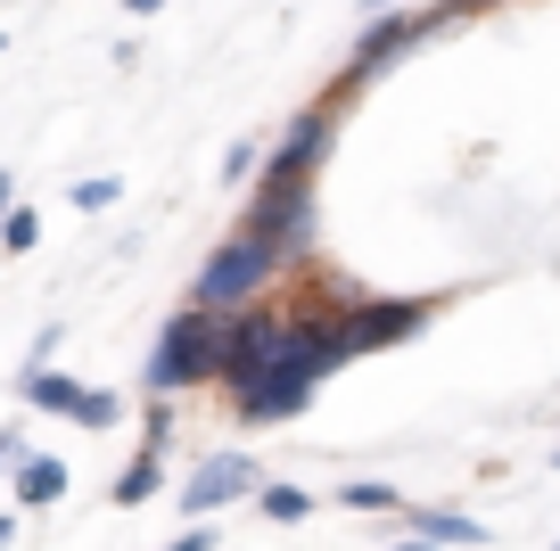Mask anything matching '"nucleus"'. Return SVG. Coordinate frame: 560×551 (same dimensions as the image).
<instances>
[{
    "mask_svg": "<svg viewBox=\"0 0 560 551\" xmlns=\"http://www.w3.org/2000/svg\"><path fill=\"white\" fill-rule=\"evenodd\" d=\"M412 42H420V25H412V17H380V25L363 34V58H354V74H380V67H396V58L412 50Z\"/></svg>",
    "mask_w": 560,
    "mask_h": 551,
    "instance_id": "obj_9",
    "label": "nucleus"
},
{
    "mask_svg": "<svg viewBox=\"0 0 560 551\" xmlns=\"http://www.w3.org/2000/svg\"><path fill=\"white\" fill-rule=\"evenodd\" d=\"M124 9H132V17H158V9H165V0H124Z\"/></svg>",
    "mask_w": 560,
    "mask_h": 551,
    "instance_id": "obj_18",
    "label": "nucleus"
},
{
    "mask_svg": "<svg viewBox=\"0 0 560 551\" xmlns=\"http://www.w3.org/2000/svg\"><path fill=\"white\" fill-rule=\"evenodd\" d=\"M25 453H34V445H25V436H18V429H0V469H18V461H25Z\"/></svg>",
    "mask_w": 560,
    "mask_h": 551,
    "instance_id": "obj_16",
    "label": "nucleus"
},
{
    "mask_svg": "<svg viewBox=\"0 0 560 551\" xmlns=\"http://www.w3.org/2000/svg\"><path fill=\"white\" fill-rule=\"evenodd\" d=\"M454 9H487V0H454Z\"/></svg>",
    "mask_w": 560,
    "mask_h": 551,
    "instance_id": "obj_23",
    "label": "nucleus"
},
{
    "mask_svg": "<svg viewBox=\"0 0 560 551\" xmlns=\"http://www.w3.org/2000/svg\"><path fill=\"white\" fill-rule=\"evenodd\" d=\"M322 140H330V124H322V116H298V124H289V140L272 149V165H264V190H305V173H314Z\"/></svg>",
    "mask_w": 560,
    "mask_h": 551,
    "instance_id": "obj_6",
    "label": "nucleus"
},
{
    "mask_svg": "<svg viewBox=\"0 0 560 551\" xmlns=\"http://www.w3.org/2000/svg\"><path fill=\"white\" fill-rule=\"evenodd\" d=\"M9 535H18V518H0V551H9Z\"/></svg>",
    "mask_w": 560,
    "mask_h": 551,
    "instance_id": "obj_21",
    "label": "nucleus"
},
{
    "mask_svg": "<svg viewBox=\"0 0 560 551\" xmlns=\"http://www.w3.org/2000/svg\"><path fill=\"white\" fill-rule=\"evenodd\" d=\"M305 403H314V379H305V371H272V379L240 387V412L247 420H298Z\"/></svg>",
    "mask_w": 560,
    "mask_h": 551,
    "instance_id": "obj_7",
    "label": "nucleus"
},
{
    "mask_svg": "<svg viewBox=\"0 0 560 551\" xmlns=\"http://www.w3.org/2000/svg\"><path fill=\"white\" fill-rule=\"evenodd\" d=\"M396 485H380V478H363V485H347V511H396Z\"/></svg>",
    "mask_w": 560,
    "mask_h": 551,
    "instance_id": "obj_15",
    "label": "nucleus"
},
{
    "mask_svg": "<svg viewBox=\"0 0 560 551\" xmlns=\"http://www.w3.org/2000/svg\"><path fill=\"white\" fill-rule=\"evenodd\" d=\"M42 239V223H34V207H9L0 214V247H9V256H25V247Z\"/></svg>",
    "mask_w": 560,
    "mask_h": 551,
    "instance_id": "obj_14",
    "label": "nucleus"
},
{
    "mask_svg": "<svg viewBox=\"0 0 560 551\" xmlns=\"http://www.w3.org/2000/svg\"><path fill=\"white\" fill-rule=\"evenodd\" d=\"M223 379V321H207V313H174L158 338V354H149V371H140V387L149 396H182V387H207Z\"/></svg>",
    "mask_w": 560,
    "mask_h": 551,
    "instance_id": "obj_1",
    "label": "nucleus"
},
{
    "mask_svg": "<svg viewBox=\"0 0 560 551\" xmlns=\"http://www.w3.org/2000/svg\"><path fill=\"white\" fill-rule=\"evenodd\" d=\"M25 403H34V412H58V420H83V429H116L124 420L116 396H91V387H74L67 371H34V379H25Z\"/></svg>",
    "mask_w": 560,
    "mask_h": 551,
    "instance_id": "obj_4",
    "label": "nucleus"
},
{
    "mask_svg": "<svg viewBox=\"0 0 560 551\" xmlns=\"http://www.w3.org/2000/svg\"><path fill=\"white\" fill-rule=\"evenodd\" d=\"M9 190H18V181H9V173H0V214H9Z\"/></svg>",
    "mask_w": 560,
    "mask_h": 551,
    "instance_id": "obj_20",
    "label": "nucleus"
},
{
    "mask_svg": "<svg viewBox=\"0 0 560 551\" xmlns=\"http://www.w3.org/2000/svg\"><path fill=\"white\" fill-rule=\"evenodd\" d=\"M404 518H412V535H420V543H429V551H438V543H487V527H478V518H454V511H404Z\"/></svg>",
    "mask_w": 560,
    "mask_h": 551,
    "instance_id": "obj_10",
    "label": "nucleus"
},
{
    "mask_svg": "<svg viewBox=\"0 0 560 551\" xmlns=\"http://www.w3.org/2000/svg\"><path fill=\"white\" fill-rule=\"evenodd\" d=\"M363 9H371V17H396V9H404V0H363Z\"/></svg>",
    "mask_w": 560,
    "mask_h": 551,
    "instance_id": "obj_19",
    "label": "nucleus"
},
{
    "mask_svg": "<svg viewBox=\"0 0 560 551\" xmlns=\"http://www.w3.org/2000/svg\"><path fill=\"white\" fill-rule=\"evenodd\" d=\"M165 485V469H158V453H140V461H124L116 469V511H140V502Z\"/></svg>",
    "mask_w": 560,
    "mask_h": 551,
    "instance_id": "obj_11",
    "label": "nucleus"
},
{
    "mask_svg": "<svg viewBox=\"0 0 560 551\" xmlns=\"http://www.w3.org/2000/svg\"><path fill=\"white\" fill-rule=\"evenodd\" d=\"M67 494V461H58V453H25L18 469H9V502H18V511H42V502H58Z\"/></svg>",
    "mask_w": 560,
    "mask_h": 551,
    "instance_id": "obj_8",
    "label": "nucleus"
},
{
    "mask_svg": "<svg viewBox=\"0 0 560 551\" xmlns=\"http://www.w3.org/2000/svg\"><path fill=\"white\" fill-rule=\"evenodd\" d=\"M247 485H256V461H247V453H207V461L182 478V511L207 518V511H223V502H240Z\"/></svg>",
    "mask_w": 560,
    "mask_h": 551,
    "instance_id": "obj_5",
    "label": "nucleus"
},
{
    "mask_svg": "<svg viewBox=\"0 0 560 551\" xmlns=\"http://www.w3.org/2000/svg\"><path fill=\"white\" fill-rule=\"evenodd\" d=\"M396 551H429V543H420V535H412V543H396Z\"/></svg>",
    "mask_w": 560,
    "mask_h": 551,
    "instance_id": "obj_22",
    "label": "nucleus"
},
{
    "mask_svg": "<svg viewBox=\"0 0 560 551\" xmlns=\"http://www.w3.org/2000/svg\"><path fill=\"white\" fill-rule=\"evenodd\" d=\"M429 321V305H347V313H330V338H338V362H354V354H371V345H396V338H412V329Z\"/></svg>",
    "mask_w": 560,
    "mask_h": 551,
    "instance_id": "obj_3",
    "label": "nucleus"
},
{
    "mask_svg": "<svg viewBox=\"0 0 560 551\" xmlns=\"http://www.w3.org/2000/svg\"><path fill=\"white\" fill-rule=\"evenodd\" d=\"M314 511V494H305V485H264V518H280V527H289V518H305Z\"/></svg>",
    "mask_w": 560,
    "mask_h": 551,
    "instance_id": "obj_12",
    "label": "nucleus"
},
{
    "mask_svg": "<svg viewBox=\"0 0 560 551\" xmlns=\"http://www.w3.org/2000/svg\"><path fill=\"white\" fill-rule=\"evenodd\" d=\"M116 198H124V181H116V173H91V181H74V207H83V214H107Z\"/></svg>",
    "mask_w": 560,
    "mask_h": 551,
    "instance_id": "obj_13",
    "label": "nucleus"
},
{
    "mask_svg": "<svg viewBox=\"0 0 560 551\" xmlns=\"http://www.w3.org/2000/svg\"><path fill=\"white\" fill-rule=\"evenodd\" d=\"M165 551H214V527H190V535H174Z\"/></svg>",
    "mask_w": 560,
    "mask_h": 551,
    "instance_id": "obj_17",
    "label": "nucleus"
},
{
    "mask_svg": "<svg viewBox=\"0 0 560 551\" xmlns=\"http://www.w3.org/2000/svg\"><path fill=\"white\" fill-rule=\"evenodd\" d=\"M272 272H280V256L256 239V231H240V239H231V247H214V256H207V272L190 280V313H231V305H247V296H256Z\"/></svg>",
    "mask_w": 560,
    "mask_h": 551,
    "instance_id": "obj_2",
    "label": "nucleus"
}]
</instances>
